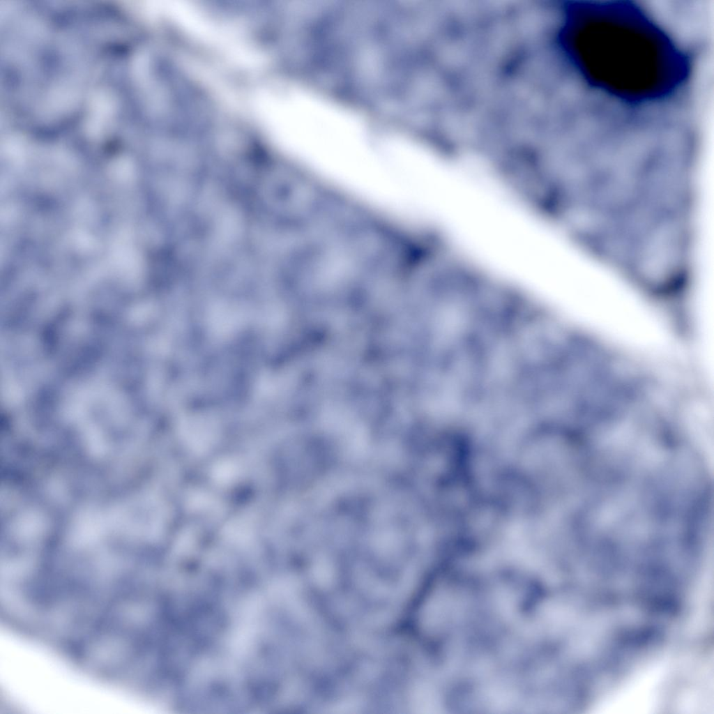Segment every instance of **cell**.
Instances as JSON below:
<instances>
[{
  "label": "cell",
  "mask_w": 714,
  "mask_h": 714,
  "mask_svg": "<svg viewBox=\"0 0 714 714\" xmlns=\"http://www.w3.org/2000/svg\"><path fill=\"white\" fill-rule=\"evenodd\" d=\"M178 436L192 453L203 455L212 450L220 436V427L214 417L206 413H188L177 425Z\"/></svg>",
  "instance_id": "7a4b0ae2"
},
{
  "label": "cell",
  "mask_w": 714,
  "mask_h": 714,
  "mask_svg": "<svg viewBox=\"0 0 714 714\" xmlns=\"http://www.w3.org/2000/svg\"><path fill=\"white\" fill-rule=\"evenodd\" d=\"M212 499L204 493H196L190 498L188 504L194 510L205 509L212 504Z\"/></svg>",
  "instance_id": "8992f818"
},
{
  "label": "cell",
  "mask_w": 714,
  "mask_h": 714,
  "mask_svg": "<svg viewBox=\"0 0 714 714\" xmlns=\"http://www.w3.org/2000/svg\"><path fill=\"white\" fill-rule=\"evenodd\" d=\"M222 537L229 544L245 547L255 538L253 522L245 516H237L227 521L222 529Z\"/></svg>",
  "instance_id": "277c9868"
},
{
  "label": "cell",
  "mask_w": 714,
  "mask_h": 714,
  "mask_svg": "<svg viewBox=\"0 0 714 714\" xmlns=\"http://www.w3.org/2000/svg\"><path fill=\"white\" fill-rule=\"evenodd\" d=\"M210 328L216 335L227 336L240 328L244 312L238 307L227 303H215L208 313Z\"/></svg>",
  "instance_id": "3957f363"
},
{
  "label": "cell",
  "mask_w": 714,
  "mask_h": 714,
  "mask_svg": "<svg viewBox=\"0 0 714 714\" xmlns=\"http://www.w3.org/2000/svg\"><path fill=\"white\" fill-rule=\"evenodd\" d=\"M630 5L570 7L559 33L562 50L588 84L631 105L670 98L689 73L688 58Z\"/></svg>",
  "instance_id": "6da1fadb"
},
{
  "label": "cell",
  "mask_w": 714,
  "mask_h": 714,
  "mask_svg": "<svg viewBox=\"0 0 714 714\" xmlns=\"http://www.w3.org/2000/svg\"><path fill=\"white\" fill-rule=\"evenodd\" d=\"M241 468L239 462L229 457L216 460L210 469L212 480L220 486H228L240 476Z\"/></svg>",
  "instance_id": "5b68a950"
}]
</instances>
